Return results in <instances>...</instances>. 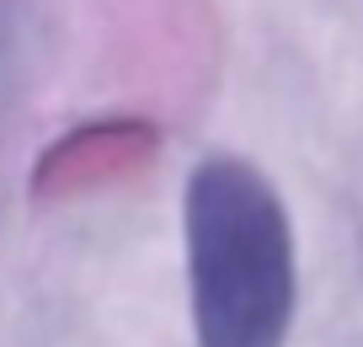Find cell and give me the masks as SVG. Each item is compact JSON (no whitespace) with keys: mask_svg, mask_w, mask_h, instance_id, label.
<instances>
[{"mask_svg":"<svg viewBox=\"0 0 363 347\" xmlns=\"http://www.w3.org/2000/svg\"><path fill=\"white\" fill-rule=\"evenodd\" d=\"M198 347H284L294 326V224L251 160L208 155L182 192Z\"/></svg>","mask_w":363,"mask_h":347,"instance_id":"cell-1","label":"cell"}]
</instances>
